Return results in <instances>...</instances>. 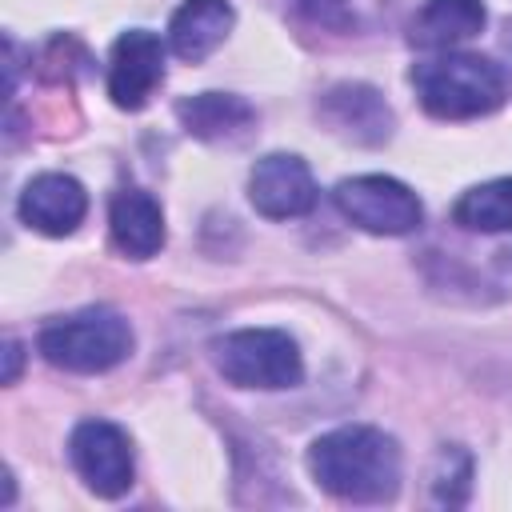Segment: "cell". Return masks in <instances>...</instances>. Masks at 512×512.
<instances>
[{"mask_svg": "<svg viewBox=\"0 0 512 512\" xmlns=\"http://www.w3.org/2000/svg\"><path fill=\"white\" fill-rule=\"evenodd\" d=\"M132 324L112 308H84L40 328L36 348L52 368L64 372H108L132 356Z\"/></svg>", "mask_w": 512, "mask_h": 512, "instance_id": "obj_3", "label": "cell"}, {"mask_svg": "<svg viewBox=\"0 0 512 512\" xmlns=\"http://www.w3.org/2000/svg\"><path fill=\"white\" fill-rule=\"evenodd\" d=\"M332 200L344 220H352L356 228H364L372 236H408L424 224L420 196L408 184H400L396 176L368 172V176L340 180Z\"/></svg>", "mask_w": 512, "mask_h": 512, "instance_id": "obj_5", "label": "cell"}, {"mask_svg": "<svg viewBox=\"0 0 512 512\" xmlns=\"http://www.w3.org/2000/svg\"><path fill=\"white\" fill-rule=\"evenodd\" d=\"M176 116H180V124L196 140H208V144L244 140L248 128L256 124V108L244 96H232V92H200V96H188V100L176 104Z\"/></svg>", "mask_w": 512, "mask_h": 512, "instance_id": "obj_14", "label": "cell"}, {"mask_svg": "<svg viewBox=\"0 0 512 512\" xmlns=\"http://www.w3.org/2000/svg\"><path fill=\"white\" fill-rule=\"evenodd\" d=\"M488 12L480 0H424L408 24V44L428 52H452L484 28Z\"/></svg>", "mask_w": 512, "mask_h": 512, "instance_id": "obj_13", "label": "cell"}, {"mask_svg": "<svg viewBox=\"0 0 512 512\" xmlns=\"http://www.w3.org/2000/svg\"><path fill=\"white\" fill-rule=\"evenodd\" d=\"M4 356H8V372H4V380L12 384V380H16V372H20V344H12V340H8V352H4Z\"/></svg>", "mask_w": 512, "mask_h": 512, "instance_id": "obj_17", "label": "cell"}, {"mask_svg": "<svg viewBox=\"0 0 512 512\" xmlns=\"http://www.w3.org/2000/svg\"><path fill=\"white\" fill-rule=\"evenodd\" d=\"M504 44H508V52H512V24H508V36H504Z\"/></svg>", "mask_w": 512, "mask_h": 512, "instance_id": "obj_18", "label": "cell"}, {"mask_svg": "<svg viewBox=\"0 0 512 512\" xmlns=\"http://www.w3.org/2000/svg\"><path fill=\"white\" fill-rule=\"evenodd\" d=\"M320 120L352 144H384L392 136V108L368 84H336L320 96Z\"/></svg>", "mask_w": 512, "mask_h": 512, "instance_id": "obj_10", "label": "cell"}, {"mask_svg": "<svg viewBox=\"0 0 512 512\" xmlns=\"http://www.w3.org/2000/svg\"><path fill=\"white\" fill-rule=\"evenodd\" d=\"M216 368L236 388H292L304 376L300 344L280 328H240L212 344Z\"/></svg>", "mask_w": 512, "mask_h": 512, "instance_id": "obj_4", "label": "cell"}, {"mask_svg": "<svg viewBox=\"0 0 512 512\" xmlns=\"http://www.w3.org/2000/svg\"><path fill=\"white\" fill-rule=\"evenodd\" d=\"M420 104L436 120H472L488 116L504 104L508 84L496 60L476 52H440L432 60L412 64L408 72Z\"/></svg>", "mask_w": 512, "mask_h": 512, "instance_id": "obj_2", "label": "cell"}, {"mask_svg": "<svg viewBox=\"0 0 512 512\" xmlns=\"http://www.w3.org/2000/svg\"><path fill=\"white\" fill-rule=\"evenodd\" d=\"M68 456L88 492L116 500L132 488V440L112 420H80L68 436Z\"/></svg>", "mask_w": 512, "mask_h": 512, "instance_id": "obj_6", "label": "cell"}, {"mask_svg": "<svg viewBox=\"0 0 512 512\" xmlns=\"http://www.w3.org/2000/svg\"><path fill=\"white\" fill-rule=\"evenodd\" d=\"M452 220L468 232H512V176L472 184L452 204Z\"/></svg>", "mask_w": 512, "mask_h": 512, "instance_id": "obj_15", "label": "cell"}, {"mask_svg": "<svg viewBox=\"0 0 512 512\" xmlns=\"http://www.w3.org/2000/svg\"><path fill=\"white\" fill-rule=\"evenodd\" d=\"M164 80V44L148 28H128L112 44L108 60V96L116 108L136 112Z\"/></svg>", "mask_w": 512, "mask_h": 512, "instance_id": "obj_8", "label": "cell"}, {"mask_svg": "<svg viewBox=\"0 0 512 512\" xmlns=\"http://www.w3.org/2000/svg\"><path fill=\"white\" fill-rule=\"evenodd\" d=\"M248 200L268 220H296L316 208V180L292 152H268L248 172Z\"/></svg>", "mask_w": 512, "mask_h": 512, "instance_id": "obj_7", "label": "cell"}, {"mask_svg": "<svg viewBox=\"0 0 512 512\" xmlns=\"http://www.w3.org/2000/svg\"><path fill=\"white\" fill-rule=\"evenodd\" d=\"M108 228H112V244L132 260H148L164 248V212L144 188H120L112 196Z\"/></svg>", "mask_w": 512, "mask_h": 512, "instance_id": "obj_12", "label": "cell"}, {"mask_svg": "<svg viewBox=\"0 0 512 512\" xmlns=\"http://www.w3.org/2000/svg\"><path fill=\"white\" fill-rule=\"evenodd\" d=\"M308 472L336 500L384 504L400 488V448L380 428L344 424L312 440Z\"/></svg>", "mask_w": 512, "mask_h": 512, "instance_id": "obj_1", "label": "cell"}, {"mask_svg": "<svg viewBox=\"0 0 512 512\" xmlns=\"http://www.w3.org/2000/svg\"><path fill=\"white\" fill-rule=\"evenodd\" d=\"M232 24H236V12L228 0H184L168 24V48L180 60L200 64L228 40Z\"/></svg>", "mask_w": 512, "mask_h": 512, "instance_id": "obj_11", "label": "cell"}, {"mask_svg": "<svg viewBox=\"0 0 512 512\" xmlns=\"http://www.w3.org/2000/svg\"><path fill=\"white\" fill-rule=\"evenodd\" d=\"M16 212L40 236H72L88 216V192L68 172H40L24 184Z\"/></svg>", "mask_w": 512, "mask_h": 512, "instance_id": "obj_9", "label": "cell"}, {"mask_svg": "<svg viewBox=\"0 0 512 512\" xmlns=\"http://www.w3.org/2000/svg\"><path fill=\"white\" fill-rule=\"evenodd\" d=\"M368 4L376 0H300V8H308L324 24H360V12Z\"/></svg>", "mask_w": 512, "mask_h": 512, "instance_id": "obj_16", "label": "cell"}]
</instances>
